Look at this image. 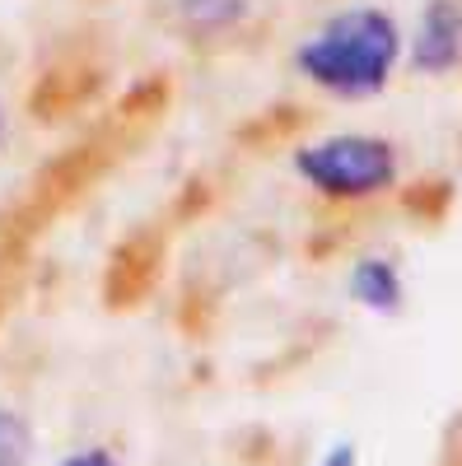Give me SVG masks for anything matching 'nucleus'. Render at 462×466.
<instances>
[{
	"label": "nucleus",
	"instance_id": "obj_10",
	"mask_svg": "<svg viewBox=\"0 0 462 466\" xmlns=\"http://www.w3.org/2000/svg\"><path fill=\"white\" fill-rule=\"evenodd\" d=\"M323 466H355V448H351V443H341V448H336Z\"/></svg>",
	"mask_w": 462,
	"mask_h": 466
},
{
	"label": "nucleus",
	"instance_id": "obj_2",
	"mask_svg": "<svg viewBox=\"0 0 462 466\" xmlns=\"http://www.w3.org/2000/svg\"><path fill=\"white\" fill-rule=\"evenodd\" d=\"M294 177L318 191L323 201H374L383 191H393L402 182V154L388 136H369V131H341L308 140L290 154Z\"/></svg>",
	"mask_w": 462,
	"mask_h": 466
},
{
	"label": "nucleus",
	"instance_id": "obj_4",
	"mask_svg": "<svg viewBox=\"0 0 462 466\" xmlns=\"http://www.w3.org/2000/svg\"><path fill=\"white\" fill-rule=\"evenodd\" d=\"M457 66H462V0H426L411 37V70L439 80Z\"/></svg>",
	"mask_w": 462,
	"mask_h": 466
},
{
	"label": "nucleus",
	"instance_id": "obj_1",
	"mask_svg": "<svg viewBox=\"0 0 462 466\" xmlns=\"http://www.w3.org/2000/svg\"><path fill=\"white\" fill-rule=\"evenodd\" d=\"M406 37L393 10L383 5H345L327 15L294 47V70L327 98L369 103L393 85L402 66Z\"/></svg>",
	"mask_w": 462,
	"mask_h": 466
},
{
	"label": "nucleus",
	"instance_id": "obj_5",
	"mask_svg": "<svg viewBox=\"0 0 462 466\" xmlns=\"http://www.w3.org/2000/svg\"><path fill=\"white\" fill-rule=\"evenodd\" d=\"M351 299L360 308H369V313L378 318H393L402 313V303H406V280H402V270L393 257H360L351 266Z\"/></svg>",
	"mask_w": 462,
	"mask_h": 466
},
{
	"label": "nucleus",
	"instance_id": "obj_6",
	"mask_svg": "<svg viewBox=\"0 0 462 466\" xmlns=\"http://www.w3.org/2000/svg\"><path fill=\"white\" fill-rule=\"evenodd\" d=\"M257 10V0H173V19L187 37L215 43V37L239 33Z\"/></svg>",
	"mask_w": 462,
	"mask_h": 466
},
{
	"label": "nucleus",
	"instance_id": "obj_3",
	"mask_svg": "<svg viewBox=\"0 0 462 466\" xmlns=\"http://www.w3.org/2000/svg\"><path fill=\"white\" fill-rule=\"evenodd\" d=\"M164 276V243L149 228L131 233L112 248V261L103 270V299L108 308H136Z\"/></svg>",
	"mask_w": 462,
	"mask_h": 466
},
{
	"label": "nucleus",
	"instance_id": "obj_7",
	"mask_svg": "<svg viewBox=\"0 0 462 466\" xmlns=\"http://www.w3.org/2000/svg\"><path fill=\"white\" fill-rule=\"evenodd\" d=\"M33 461V430L19 410L0 406V466H28Z\"/></svg>",
	"mask_w": 462,
	"mask_h": 466
},
{
	"label": "nucleus",
	"instance_id": "obj_9",
	"mask_svg": "<svg viewBox=\"0 0 462 466\" xmlns=\"http://www.w3.org/2000/svg\"><path fill=\"white\" fill-rule=\"evenodd\" d=\"M61 466H122L118 452H108V448H80V452H70Z\"/></svg>",
	"mask_w": 462,
	"mask_h": 466
},
{
	"label": "nucleus",
	"instance_id": "obj_8",
	"mask_svg": "<svg viewBox=\"0 0 462 466\" xmlns=\"http://www.w3.org/2000/svg\"><path fill=\"white\" fill-rule=\"evenodd\" d=\"M448 201H453V182H444V177H435V182H416V187L406 191V210H411V215L420 210L426 219H439Z\"/></svg>",
	"mask_w": 462,
	"mask_h": 466
},
{
	"label": "nucleus",
	"instance_id": "obj_11",
	"mask_svg": "<svg viewBox=\"0 0 462 466\" xmlns=\"http://www.w3.org/2000/svg\"><path fill=\"white\" fill-rule=\"evenodd\" d=\"M0 145H5V98H0Z\"/></svg>",
	"mask_w": 462,
	"mask_h": 466
}]
</instances>
